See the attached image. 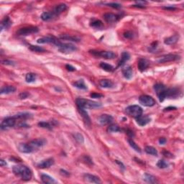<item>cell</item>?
<instances>
[{"mask_svg":"<svg viewBox=\"0 0 184 184\" xmlns=\"http://www.w3.org/2000/svg\"><path fill=\"white\" fill-rule=\"evenodd\" d=\"M13 173L17 176L20 177L21 179L23 181H30L32 178V171L26 165H15L12 168Z\"/></svg>","mask_w":184,"mask_h":184,"instance_id":"1","label":"cell"},{"mask_svg":"<svg viewBox=\"0 0 184 184\" xmlns=\"http://www.w3.org/2000/svg\"><path fill=\"white\" fill-rule=\"evenodd\" d=\"M76 103L78 108L84 109H86L99 108L101 107V104H100V103L82 98L77 99L76 100Z\"/></svg>","mask_w":184,"mask_h":184,"instance_id":"2","label":"cell"},{"mask_svg":"<svg viewBox=\"0 0 184 184\" xmlns=\"http://www.w3.org/2000/svg\"><path fill=\"white\" fill-rule=\"evenodd\" d=\"M154 89L156 92L159 101L160 102L163 101L167 98V93H168V89L162 83H157L154 86Z\"/></svg>","mask_w":184,"mask_h":184,"instance_id":"3","label":"cell"},{"mask_svg":"<svg viewBox=\"0 0 184 184\" xmlns=\"http://www.w3.org/2000/svg\"><path fill=\"white\" fill-rule=\"evenodd\" d=\"M57 48H58L59 51L63 53H66V54L71 53L77 50V48L74 45H73V44L63 43L61 42H59L58 45H57Z\"/></svg>","mask_w":184,"mask_h":184,"instance_id":"4","label":"cell"},{"mask_svg":"<svg viewBox=\"0 0 184 184\" xmlns=\"http://www.w3.org/2000/svg\"><path fill=\"white\" fill-rule=\"evenodd\" d=\"M125 111L129 116L132 117L134 118L140 117L142 114V109L138 105H132L127 107L125 109Z\"/></svg>","mask_w":184,"mask_h":184,"instance_id":"5","label":"cell"},{"mask_svg":"<svg viewBox=\"0 0 184 184\" xmlns=\"http://www.w3.org/2000/svg\"><path fill=\"white\" fill-rule=\"evenodd\" d=\"M89 53L96 57L104 58L106 59H114L117 55L111 51H97V50H90Z\"/></svg>","mask_w":184,"mask_h":184,"instance_id":"6","label":"cell"},{"mask_svg":"<svg viewBox=\"0 0 184 184\" xmlns=\"http://www.w3.org/2000/svg\"><path fill=\"white\" fill-rule=\"evenodd\" d=\"M39 31L38 28L37 27H26V28H20L17 30V34L18 35H20V36H26V35H30L31 34L36 33Z\"/></svg>","mask_w":184,"mask_h":184,"instance_id":"7","label":"cell"},{"mask_svg":"<svg viewBox=\"0 0 184 184\" xmlns=\"http://www.w3.org/2000/svg\"><path fill=\"white\" fill-rule=\"evenodd\" d=\"M139 101L142 105L145 107H152L155 104V101L150 96L142 95L140 97Z\"/></svg>","mask_w":184,"mask_h":184,"instance_id":"8","label":"cell"},{"mask_svg":"<svg viewBox=\"0 0 184 184\" xmlns=\"http://www.w3.org/2000/svg\"><path fill=\"white\" fill-rule=\"evenodd\" d=\"M16 120L13 117H7L1 123V129L3 130H9L15 125Z\"/></svg>","mask_w":184,"mask_h":184,"instance_id":"9","label":"cell"},{"mask_svg":"<svg viewBox=\"0 0 184 184\" xmlns=\"http://www.w3.org/2000/svg\"><path fill=\"white\" fill-rule=\"evenodd\" d=\"M180 59V56L178 55L175 54H167L165 56H162L158 60V62L160 63H168V62L175 61V60Z\"/></svg>","mask_w":184,"mask_h":184,"instance_id":"10","label":"cell"},{"mask_svg":"<svg viewBox=\"0 0 184 184\" xmlns=\"http://www.w3.org/2000/svg\"><path fill=\"white\" fill-rule=\"evenodd\" d=\"M38 43L40 44H45V43H52L54 44L57 46L59 44L60 41L57 39L56 38L53 36H48V37H45V38H40V39L38 40Z\"/></svg>","mask_w":184,"mask_h":184,"instance_id":"11","label":"cell"},{"mask_svg":"<svg viewBox=\"0 0 184 184\" xmlns=\"http://www.w3.org/2000/svg\"><path fill=\"white\" fill-rule=\"evenodd\" d=\"M46 142H46V140H45V139L40 138V139H36L32 140L31 142H29V145L32 149V150L35 151L39 148H41V147H42L43 145H45V144H46Z\"/></svg>","mask_w":184,"mask_h":184,"instance_id":"12","label":"cell"},{"mask_svg":"<svg viewBox=\"0 0 184 184\" xmlns=\"http://www.w3.org/2000/svg\"><path fill=\"white\" fill-rule=\"evenodd\" d=\"M112 116L109 115V114H101V116L98 117V122L101 125H106V124H110L113 121Z\"/></svg>","mask_w":184,"mask_h":184,"instance_id":"13","label":"cell"},{"mask_svg":"<svg viewBox=\"0 0 184 184\" xmlns=\"http://www.w3.org/2000/svg\"><path fill=\"white\" fill-rule=\"evenodd\" d=\"M53 164H54V160L53 158H48L40 162L38 164V167L39 168H48Z\"/></svg>","mask_w":184,"mask_h":184,"instance_id":"14","label":"cell"},{"mask_svg":"<svg viewBox=\"0 0 184 184\" xmlns=\"http://www.w3.org/2000/svg\"><path fill=\"white\" fill-rule=\"evenodd\" d=\"M83 178L86 182L92 183H101V181H100L99 178L94 175H91V174L88 173L84 174Z\"/></svg>","mask_w":184,"mask_h":184,"instance_id":"15","label":"cell"},{"mask_svg":"<svg viewBox=\"0 0 184 184\" xmlns=\"http://www.w3.org/2000/svg\"><path fill=\"white\" fill-rule=\"evenodd\" d=\"M18 150L22 153H31L33 152L29 143H20L18 145Z\"/></svg>","mask_w":184,"mask_h":184,"instance_id":"16","label":"cell"},{"mask_svg":"<svg viewBox=\"0 0 184 184\" xmlns=\"http://www.w3.org/2000/svg\"><path fill=\"white\" fill-rule=\"evenodd\" d=\"M104 18L105 19L106 22L108 23H113V22H116L118 21L119 16L117 15H114L113 13H106L104 15Z\"/></svg>","mask_w":184,"mask_h":184,"instance_id":"17","label":"cell"},{"mask_svg":"<svg viewBox=\"0 0 184 184\" xmlns=\"http://www.w3.org/2000/svg\"><path fill=\"white\" fill-rule=\"evenodd\" d=\"M136 119V122L140 126H145L146 124H148V123L150 122L151 119L148 116H142L140 115V117H137Z\"/></svg>","mask_w":184,"mask_h":184,"instance_id":"18","label":"cell"},{"mask_svg":"<svg viewBox=\"0 0 184 184\" xmlns=\"http://www.w3.org/2000/svg\"><path fill=\"white\" fill-rule=\"evenodd\" d=\"M148 66H149V62H148L146 59H139L138 63H137V67H138V69H139L141 72H143L144 71L146 70L148 68Z\"/></svg>","mask_w":184,"mask_h":184,"instance_id":"19","label":"cell"},{"mask_svg":"<svg viewBox=\"0 0 184 184\" xmlns=\"http://www.w3.org/2000/svg\"><path fill=\"white\" fill-rule=\"evenodd\" d=\"M40 178L42 182L45 184H54L58 183L54 178L50 177V175H46V174H42V175H40Z\"/></svg>","mask_w":184,"mask_h":184,"instance_id":"20","label":"cell"},{"mask_svg":"<svg viewBox=\"0 0 184 184\" xmlns=\"http://www.w3.org/2000/svg\"><path fill=\"white\" fill-rule=\"evenodd\" d=\"M79 109V113L81 115L82 118H83V121L85 122V123L86 124V125H90L91 124V119L89 117V114H88L87 111L84 109H81V108H78Z\"/></svg>","mask_w":184,"mask_h":184,"instance_id":"21","label":"cell"},{"mask_svg":"<svg viewBox=\"0 0 184 184\" xmlns=\"http://www.w3.org/2000/svg\"><path fill=\"white\" fill-rule=\"evenodd\" d=\"M16 91V88L12 86H5L1 89L0 91V94L3 95V94H12Z\"/></svg>","mask_w":184,"mask_h":184,"instance_id":"22","label":"cell"},{"mask_svg":"<svg viewBox=\"0 0 184 184\" xmlns=\"http://www.w3.org/2000/svg\"><path fill=\"white\" fill-rule=\"evenodd\" d=\"M122 74H123V76H124L126 79H128V80L131 79L133 76V71H132V67L128 66V67L123 68Z\"/></svg>","mask_w":184,"mask_h":184,"instance_id":"23","label":"cell"},{"mask_svg":"<svg viewBox=\"0 0 184 184\" xmlns=\"http://www.w3.org/2000/svg\"><path fill=\"white\" fill-rule=\"evenodd\" d=\"M99 86L102 88L110 89L114 86V83L109 79H102L99 81Z\"/></svg>","mask_w":184,"mask_h":184,"instance_id":"24","label":"cell"},{"mask_svg":"<svg viewBox=\"0 0 184 184\" xmlns=\"http://www.w3.org/2000/svg\"><path fill=\"white\" fill-rule=\"evenodd\" d=\"M56 15L53 13V12H43L41 15V19L43 21H49L53 19Z\"/></svg>","mask_w":184,"mask_h":184,"instance_id":"25","label":"cell"},{"mask_svg":"<svg viewBox=\"0 0 184 184\" xmlns=\"http://www.w3.org/2000/svg\"><path fill=\"white\" fill-rule=\"evenodd\" d=\"M178 39H179V35H173V36L166 38V39L165 40V41H164V43H165V45H173V44L176 43V42H178Z\"/></svg>","mask_w":184,"mask_h":184,"instance_id":"26","label":"cell"},{"mask_svg":"<svg viewBox=\"0 0 184 184\" xmlns=\"http://www.w3.org/2000/svg\"><path fill=\"white\" fill-rule=\"evenodd\" d=\"M130 55L129 54V53H127V52L126 51L123 52V53H122L121 60H120V61L119 62V64H118L119 67L123 66L126 62L128 61V60H130Z\"/></svg>","mask_w":184,"mask_h":184,"instance_id":"27","label":"cell"},{"mask_svg":"<svg viewBox=\"0 0 184 184\" xmlns=\"http://www.w3.org/2000/svg\"><path fill=\"white\" fill-rule=\"evenodd\" d=\"M66 9H67L66 5H65V4H60V5H57L55 7L54 10H53V13L56 15H58L60 14H61L63 12H64Z\"/></svg>","mask_w":184,"mask_h":184,"instance_id":"28","label":"cell"},{"mask_svg":"<svg viewBox=\"0 0 184 184\" xmlns=\"http://www.w3.org/2000/svg\"><path fill=\"white\" fill-rule=\"evenodd\" d=\"M11 25H12V21L10 20V19L8 17H6L1 22V32H2L4 29H7V28H9Z\"/></svg>","mask_w":184,"mask_h":184,"instance_id":"29","label":"cell"},{"mask_svg":"<svg viewBox=\"0 0 184 184\" xmlns=\"http://www.w3.org/2000/svg\"><path fill=\"white\" fill-rule=\"evenodd\" d=\"M142 179L145 181H146L147 183H155L158 182L156 178H155V176L148 173L144 174L143 178H142Z\"/></svg>","mask_w":184,"mask_h":184,"instance_id":"30","label":"cell"},{"mask_svg":"<svg viewBox=\"0 0 184 184\" xmlns=\"http://www.w3.org/2000/svg\"><path fill=\"white\" fill-rule=\"evenodd\" d=\"M90 26L95 29H102L104 28V24L99 19H94L90 23Z\"/></svg>","mask_w":184,"mask_h":184,"instance_id":"31","label":"cell"},{"mask_svg":"<svg viewBox=\"0 0 184 184\" xmlns=\"http://www.w3.org/2000/svg\"><path fill=\"white\" fill-rule=\"evenodd\" d=\"M73 85L75 87L78 88V89H83V90H86V89H87V86H86L84 81H83V80H82V79L74 82V83H73Z\"/></svg>","mask_w":184,"mask_h":184,"instance_id":"32","label":"cell"},{"mask_svg":"<svg viewBox=\"0 0 184 184\" xmlns=\"http://www.w3.org/2000/svg\"><path fill=\"white\" fill-rule=\"evenodd\" d=\"M60 38L62 40H66L73 41V42H79L80 40V39L78 38L77 37L71 36L69 35H62L60 36Z\"/></svg>","mask_w":184,"mask_h":184,"instance_id":"33","label":"cell"},{"mask_svg":"<svg viewBox=\"0 0 184 184\" xmlns=\"http://www.w3.org/2000/svg\"><path fill=\"white\" fill-rule=\"evenodd\" d=\"M100 67H101L103 70H104L105 71L107 72H111L114 70V67H113L111 65L108 64V63H104V62H101V63H100Z\"/></svg>","mask_w":184,"mask_h":184,"instance_id":"34","label":"cell"},{"mask_svg":"<svg viewBox=\"0 0 184 184\" xmlns=\"http://www.w3.org/2000/svg\"><path fill=\"white\" fill-rule=\"evenodd\" d=\"M37 79V75L35 73H29L26 75L25 76V81H26L28 83H32V82H35L36 81Z\"/></svg>","mask_w":184,"mask_h":184,"instance_id":"35","label":"cell"},{"mask_svg":"<svg viewBox=\"0 0 184 184\" xmlns=\"http://www.w3.org/2000/svg\"><path fill=\"white\" fill-rule=\"evenodd\" d=\"M31 117H32V114H30V113H19V114L13 116V117L15 119V120H17V119L26 120V119L30 118Z\"/></svg>","mask_w":184,"mask_h":184,"instance_id":"36","label":"cell"},{"mask_svg":"<svg viewBox=\"0 0 184 184\" xmlns=\"http://www.w3.org/2000/svg\"><path fill=\"white\" fill-rule=\"evenodd\" d=\"M145 151L146 153L149 154V155H155V156L158 155V151H157V150L152 146H147L145 148Z\"/></svg>","mask_w":184,"mask_h":184,"instance_id":"37","label":"cell"},{"mask_svg":"<svg viewBox=\"0 0 184 184\" xmlns=\"http://www.w3.org/2000/svg\"><path fill=\"white\" fill-rule=\"evenodd\" d=\"M128 142H129V144H130V146H131L132 148L133 149L136 151V152L140 153L141 152L140 148V147L138 146V145H137L135 142H134V141L132 139H130H130H128Z\"/></svg>","mask_w":184,"mask_h":184,"instance_id":"38","label":"cell"},{"mask_svg":"<svg viewBox=\"0 0 184 184\" xmlns=\"http://www.w3.org/2000/svg\"><path fill=\"white\" fill-rule=\"evenodd\" d=\"M29 49L30 50H32V51L38 52V53L45 51V50L43 48L40 47V46H38V45H30Z\"/></svg>","mask_w":184,"mask_h":184,"instance_id":"39","label":"cell"},{"mask_svg":"<svg viewBox=\"0 0 184 184\" xmlns=\"http://www.w3.org/2000/svg\"><path fill=\"white\" fill-rule=\"evenodd\" d=\"M107 131L109 132H117L121 131V129L120 128L118 125L117 124H112V125H110L109 127L107 129Z\"/></svg>","mask_w":184,"mask_h":184,"instance_id":"40","label":"cell"},{"mask_svg":"<svg viewBox=\"0 0 184 184\" xmlns=\"http://www.w3.org/2000/svg\"><path fill=\"white\" fill-rule=\"evenodd\" d=\"M38 126H39L40 127L48 129V130H52V128H53V127H52L53 126L49 122H40L38 123Z\"/></svg>","mask_w":184,"mask_h":184,"instance_id":"41","label":"cell"},{"mask_svg":"<svg viewBox=\"0 0 184 184\" xmlns=\"http://www.w3.org/2000/svg\"><path fill=\"white\" fill-rule=\"evenodd\" d=\"M157 166L160 169H164V168H167L168 167V163L165 161L164 160H160L158 163H157Z\"/></svg>","mask_w":184,"mask_h":184,"instance_id":"42","label":"cell"},{"mask_svg":"<svg viewBox=\"0 0 184 184\" xmlns=\"http://www.w3.org/2000/svg\"><path fill=\"white\" fill-rule=\"evenodd\" d=\"M73 136H74L75 137V140H76L78 142H79V143H83V142H84V138H83V135H82L81 134L77 132L73 134Z\"/></svg>","mask_w":184,"mask_h":184,"instance_id":"43","label":"cell"},{"mask_svg":"<svg viewBox=\"0 0 184 184\" xmlns=\"http://www.w3.org/2000/svg\"><path fill=\"white\" fill-rule=\"evenodd\" d=\"M83 160L86 163L87 165H93V162H92V160L89 158L88 155H84L83 158Z\"/></svg>","mask_w":184,"mask_h":184,"instance_id":"44","label":"cell"},{"mask_svg":"<svg viewBox=\"0 0 184 184\" xmlns=\"http://www.w3.org/2000/svg\"><path fill=\"white\" fill-rule=\"evenodd\" d=\"M107 5L108 7H113L114 8V9H120V8H121V5H120V4H117V3H109V4H107Z\"/></svg>","mask_w":184,"mask_h":184,"instance_id":"45","label":"cell"},{"mask_svg":"<svg viewBox=\"0 0 184 184\" xmlns=\"http://www.w3.org/2000/svg\"><path fill=\"white\" fill-rule=\"evenodd\" d=\"M30 96V94L28 92H22L20 94H19V98L22 99H27Z\"/></svg>","mask_w":184,"mask_h":184,"instance_id":"46","label":"cell"},{"mask_svg":"<svg viewBox=\"0 0 184 184\" xmlns=\"http://www.w3.org/2000/svg\"><path fill=\"white\" fill-rule=\"evenodd\" d=\"M124 37L127 39H130L133 37V33L132 32H130V31H127L124 33Z\"/></svg>","mask_w":184,"mask_h":184,"instance_id":"47","label":"cell"},{"mask_svg":"<svg viewBox=\"0 0 184 184\" xmlns=\"http://www.w3.org/2000/svg\"><path fill=\"white\" fill-rule=\"evenodd\" d=\"M104 96L102 95V94H97V93H92L91 94V98H94V99H99V98H101V97H103Z\"/></svg>","mask_w":184,"mask_h":184,"instance_id":"48","label":"cell"},{"mask_svg":"<svg viewBox=\"0 0 184 184\" xmlns=\"http://www.w3.org/2000/svg\"><path fill=\"white\" fill-rule=\"evenodd\" d=\"M2 63H3L4 65H9V66H15V62L12 61V60H2Z\"/></svg>","mask_w":184,"mask_h":184,"instance_id":"49","label":"cell"},{"mask_svg":"<svg viewBox=\"0 0 184 184\" xmlns=\"http://www.w3.org/2000/svg\"><path fill=\"white\" fill-rule=\"evenodd\" d=\"M60 174L61 175H63V176L64 177H68L69 175H70V173H69L68 171H65V170H60Z\"/></svg>","mask_w":184,"mask_h":184,"instance_id":"50","label":"cell"},{"mask_svg":"<svg viewBox=\"0 0 184 184\" xmlns=\"http://www.w3.org/2000/svg\"><path fill=\"white\" fill-rule=\"evenodd\" d=\"M66 68L67 69L68 71H76V68H75L73 66H72L71 65H69V64H67L66 66Z\"/></svg>","mask_w":184,"mask_h":184,"instance_id":"51","label":"cell"},{"mask_svg":"<svg viewBox=\"0 0 184 184\" xmlns=\"http://www.w3.org/2000/svg\"><path fill=\"white\" fill-rule=\"evenodd\" d=\"M166 142L167 140L165 137H161V138L159 139V143L160 144V145H165V144L166 143Z\"/></svg>","mask_w":184,"mask_h":184,"instance_id":"52","label":"cell"},{"mask_svg":"<svg viewBox=\"0 0 184 184\" xmlns=\"http://www.w3.org/2000/svg\"><path fill=\"white\" fill-rule=\"evenodd\" d=\"M115 162H116V163H117V164H118V165H120V168H122V169H123V170H124V169H125V167H124V164H123V163H122V162H120V161H119V160H115Z\"/></svg>","mask_w":184,"mask_h":184,"instance_id":"53","label":"cell"},{"mask_svg":"<svg viewBox=\"0 0 184 184\" xmlns=\"http://www.w3.org/2000/svg\"><path fill=\"white\" fill-rule=\"evenodd\" d=\"M176 109V108L175 107H167V108H165L164 109V111H171V110H175Z\"/></svg>","mask_w":184,"mask_h":184,"instance_id":"54","label":"cell"},{"mask_svg":"<svg viewBox=\"0 0 184 184\" xmlns=\"http://www.w3.org/2000/svg\"><path fill=\"white\" fill-rule=\"evenodd\" d=\"M127 134H128V135L130 136V137H134V133H133V132L131 131V130H127Z\"/></svg>","mask_w":184,"mask_h":184,"instance_id":"55","label":"cell"},{"mask_svg":"<svg viewBox=\"0 0 184 184\" xmlns=\"http://www.w3.org/2000/svg\"><path fill=\"white\" fill-rule=\"evenodd\" d=\"M163 8L165 9H168V10H175V9H176V8L173 7H164Z\"/></svg>","mask_w":184,"mask_h":184,"instance_id":"56","label":"cell"},{"mask_svg":"<svg viewBox=\"0 0 184 184\" xmlns=\"http://www.w3.org/2000/svg\"><path fill=\"white\" fill-rule=\"evenodd\" d=\"M0 165H1L2 167L6 166L7 163L5 162V161L4 160H0Z\"/></svg>","mask_w":184,"mask_h":184,"instance_id":"57","label":"cell"},{"mask_svg":"<svg viewBox=\"0 0 184 184\" xmlns=\"http://www.w3.org/2000/svg\"><path fill=\"white\" fill-rule=\"evenodd\" d=\"M136 3L137 4V5H140V4H142L144 6V5L145 4H147V2H145V1H142V2H141V1H138V2H136Z\"/></svg>","mask_w":184,"mask_h":184,"instance_id":"58","label":"cell"},{"mask_svg":"<svg viewBox=\"0 0 184 184\" xmlns=\"http://www.w3.org/2000/svg\"><path fill=\"white\" fill-rule=\"evenodd\" d=\"M133 7H138V8H145V7L144 6H142V5H133Z\"/></svg>","mask_w":184,"mask_h":184,"instance_id":"59","label":"cell"}]
</instances>
